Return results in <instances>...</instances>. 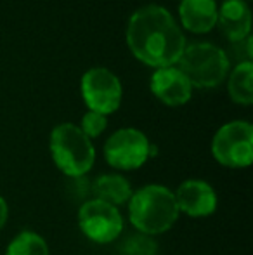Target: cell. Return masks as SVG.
<instances>
[{
	"label": "cell",
	"instance_id": "52a82bcc",
	"mask_svg": "<svg viewBox=\"0 0 253 255\" xmlns=\"http://www.w3.org/2000/svg\"><path fill=\"white\" fill-rule=\"evenodd\" d=\"M123 226V215L115 205L97 198H88L78 208V228L82 235L92 243L109 245L122 236Z\"/></svg>",
	"mask_w": 253,
	"mask_h": 255
},
{
	"label": "cell",
	"instance_id": "9c48e42d",
	"mask_svg": "<svg viewBox=\"0 0 253 255\" xmlns=\"http://www.w3.org/2000/svg\"><path fill=\"white\" fill-rule=\"evenodd\" d=\"M180 214L192 219L210 217L219 207V196L213 186L203 179H187L173 191Z\"/></svg>",
	"mask_w": 253,
	"mask_h": 255
},
{
	"label": "cell",
	"instance_id": "ffe728a7",
	"mask_svg": "<svg viewBox=\"0 0 253 255\" xmlns=\"http://www.w3.org/2000/svg\"><path fill=\"white\" fill-rule=\"evenodd\" d=\"M243 2H248V0H243Z\"/></svg>",
	"mask_w": 253,
	"mask_h": 255
},
{
	"label": "cell",
	"instance_id": "8992f818",
	"mask_svg": "<svg viewBox=\"0 0 253 255\" xmlns=\"http://www.w3.org/2000/svg\"><path fill=\"white\" fill-rule=\"evenodd\" d=\"M212 154L222 167H250L253 161V125L245 120L224 124L212 139Z\"/></svg>",
	"mask_w": 253,
	"mask_h": 255
},
{
	"label": "cell",
	"instance_id": "30bf717a",
	"mask_svg": "<svg viewBox=\"0 0 253 255\" xmlns=\"http://www.w3.org/2000/svg\"><path fill=\"white\" fill-rule=\"evenodd\" d=\"M149 89L158 101L173 108L189 103L192 96V85L175 66L156 68L149 80Z\"/></svg>",
	"mask_w": 253,
	"mask_h": 255
},
{
	"label": "cell",
	"instance_id": "e0dca14e",
	"mask_svg": "<svg viewBox=\"0 0 253 255\" xmlns=\"http://www.w3.org/2000/svg\"><path fill=\"white\" fill-rule=\"evenodd\" d=\"M78 127L92 141V139L99 137L106 130V127H108V117H104L101 113H95V111H87L82 117V122Z\"/></svg>",
	"mask_w": 253,
	"mask_h": 255
},
{
	"label": "cell",
	"instance_id": "9a60e30c",
	"mask_svg": "<svg viewBox=\"0 0 253 255\" xmlns=\"http://www.w3.org/2000/svg\"><path fill=\"white\" fill-rule=\"evenodd\" d=\"M3 255H49V245L42 235L24 229L10 240Z\"/></svg>",
	"mask_w": 253,
	"mask_h": 255
},
{
	"label": "cell",
	"instance_id": "5b68a950",
	"mask_svg": "<svg viewBox=\"0 0 253 255\" xmlns=\"http://www.w3.org/2000/svg\"><path fill=\"white\" fill-rule=\"evenodd\" d=\"M156 153L158 148L151 144L144 132L135 127L118 128L109 135L102 148L106 163L122 172L137 170Z\"/></svg>",
	"mask_w": 253,
	"mask_h": 255
},
{
	"label": "cell",
	"instance_id": "ba28073f",
	"mask_svg": "<svg viewBox=\"0 0 253 255\" xmlns=\"http://www.w3.org/2000/svg\"><path fill=\"white\" fill-rule=\"evenodd\" d=\"M80 92L88 111H95L104 117L115 113L123 98L120 78L111 70L102 66H95L85 71L80 82Z\"/></svg>",
	"mask_w": 253,
	"mask_h": 255
},
{
	"label": "cell",
	"instance_id": "ac0fdd59",
	"mask_svg": "<svg viewBox=\"0 0 253 255\" xmlns=\"http://www.w3.org/2000/svg\"><path fill=\"white\" fill-rule=\"evenodd\" d=\"M70 195H73V198H80L82 203L87 202L88 195H92V182H88L85 177H73L70 179Z\"/></svg>",
	"mask_w": 253,
	"mask_h": 255
},
{
	"label": "cell",
	"instance_id": "3957f363",
	"mask_svg": "<svg viewBox=\"0 0 253 255\" xmlns=\"http://www.w3.org/2000/svg\"><path fill=\"white\" fill-rule=\"evenodd\" d=\"M49 149L54 165L68 179L85 177L95 163L94 142L70 122L52 128L49 137Z\"/></svg>",
	"mask_w": 253,
	"mask_h": 255
},
{
	"label": "cell",
	"instance_id": "277c9868",
	"mask_svg": "<svg viewBox=\"0 0 253 255\" xmlns=\"http://www.w3.org/2000/svg\"><path fill=\"white\" fill-rule=\"evenodd\" d=\"M179 70L192 87L215 89L229 73V57L220 47L208 42L186 45L179 59Z\"/></svg>",
	"mask_w": 253,
	"mask_h": 255
},
{
	"label": "cell",
	"instance_id": "5bb4252c",
	"mask_svg": "<svg viewBox=\"0 0 253 255\" xmlns=\"http://www.w3.org/2000/svg\"><path fill=\"white\" fill-rule=\"evenodd\" d=\"M253 64L252 61H240L233 73L229 75L227 82V91L229 96L236 104L241 106H250L253 103Z\"/></svg>",
	"mask_w": 253,
	"mask_h": 255
},
{
	"label": "cell",
	"instance_id": "2e32d148",
	"mask_svg": "<svg viewBox=\"0 0 253 255\" xmlns=\"http://www.w3.org/2000/svg\"><path fill=\"white\" fill-rule=\"evenodd\" d=\"M160 247L153 236L135 231L134 235L125 236L118 247V255H158Z\"/></svg>",
	"mask_w": 253,
	"mask_h": 255
},
{
	"label": "cell",
	"instance_id": "7c38bea8",
	"mask_svg": "<svg viewBox=\"0 0 253 255\" xmlns=\"http://www.w3.org/2000/svg\"><path fill=\"white\" fill-rule=\"evenodd\" d=\"M179 17L180 24L191 33H208L217 24L215 0H182Z\"/></svg>",
	"mask_w": 253,
	"mask_h": 255
},
{
	"label": "cell",
	"instance_id": "7a4b0ae2",
	"mask_svg": "<svg viewBox=\"0 0 253 255\" xmlns=\"http://www.w3.org/2000/svg\"><path fill=\"white\" fill-rule=\"evenodd\" d=\"M127 205L128 221L135 231L153 238L170 231L180 215L173 191L163 184H146L135 189Z\"/></svg>",
	"mask_w": 253,
	"mask_h": 255
},
{
	"label": "cell",
	"instance_id": "8fae6325",
	"mask_svg": "<svg viewBox=\"0 0 253 255\" xmlns=\"http://www.w3.org/2000/svg\"><path fill=\"white\" fill-rule=\"evenodd\" d=\"M217 24L231 42H243L250 37L252 12L243 0H226L217 10Z\"/></svg>",
	"mask_w": 253,
	"mask_h": 255
},
{
	"label": "cell",
	"instance_id": "d6986e66",
	"mask_svg": "<svg viewBox=\"0 0 253 255\" xmlns=\"http://www.w3.org/2000/svg\"><path fill=\"white\" fill-rule=\"evenodd\" d=\"M7 219H9V205H7L5 198L0 195V231L7 224Z\"/></svg>",
	"mask_w": 253,
	"mask_h": 255
},
{
	"label": "cell",
	"instance_id": "6da1fadb",
	"mask_svg": "<svg viewBox=\"0 0 253 255\" xmlns=\"http://www.w3.org/2000/svg\"><path fill=\"white\" fill-rule=\"evenodd\" d=\"M127 45L141 63L167 68L179 63L186 49V37L165 7L149 3L128 19Z\"/></svg>",
	"mask_w": 253,
	"mask_h": 255
},
{
	"label": "cell",
	"instance_id": "4fadbf2b",
	"mask_svg": "<svg viewBox=\"0 0 253 255\" xmlns=\"http://www.w3.org/2000/svg\"><path fill=\"white\" fill-rule=\"evenodd\" d=\"M132 184L130 181L122 174H102L92 182V198H97L101 202H106L115 207H122L127 205L130 200Z\"/></svg>",
	"mask_w": 253,
	"mask_h": 255
}]
</instances>
